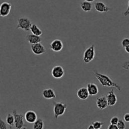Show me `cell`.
Here are the masks:
<instances>
[{
	"instance_id": "obj_1",
	"label": "cell",
	"mask_w": 129,
	"mask_h": 129,
	"mask_svg": "<svg viewBox=\"0 0 129 129\" xmlns=\"http://www.w3.org/2000/svg\"><path fill=\"white\" fill-rule=\"evenodd\" d=\"M93 73H94V75L96 79L99 81V82L102 86L106 87H115L118 91H121L120 86L117 84L116 82H113L112 78L108 77V75L102 74V73H99L96 70L93 71Z\"/></svg>"
},
{
	"instance_id": "obj_2",
	"label": "cell",
	"mask_w": 129,
	"mask_h": 129,
	"mask_svg": "<svg viewBox=\"0 0 129 129\" xmlns=\"http://www.w3.org/2000/svg\"><path fill=\"white\" fill-rule=\"evenodd\" d=\"M53 104H54V118L57 120L59 116L64 115L68 108V104L62 102H55V101H54Z\"/></svg>"
},
{
	"instance_id": "obj_3",
	"label": "cell",
	"mask_w": 129,
	"mask_h": 129,
	"mask_svg": "<svg viewBox=\"0 0 129 129\" xmlns=\"http://www.w3.org/2000/svg\"><path fill=\"white\" fill-rule=\"evenodd\" d=\"M95 58V46L92 44L88 47L84 52L83 54V61L85 63L91 62Z\"/></svg>"
},
{
	"instance_id": "obj_4",
	"label": "cell",
	"mask_w": 129,
	"mask_h": 129,
	"mask_svg": "<svg viewBox=\"0 0 129 129\" xmlns=\"http://www.w3.org/2000/svg\"><path fill=\"white\" fill-rule=\"evenodd\" d=\"M31 25L32 24H31V20L28 18L21 17L18 19V24L16 28L28 32L30 30V27H31Z\"/></svg>"
},
{
	"instance_id": "obj_5",
	"label": "cell",
	"mask_w": 129,
	"mask_h": 129,
	"mask_svg": "<svg viewBox=\"0 0 129 129\" xmlns=\"http://www.w3.org/2000/svg\"><path fill=\"white\" fill-rule=\"evenodd\" d=\"M13 114L15 117V126L16 129H22L24 127V116L22 114L17 113L15 110H13Z\"/></svg>"
},
{
	"instance_id": "obj_6",
	"label": "cell",
	"mask_w": 129,
	"mask_h": 129,
	"mask_svg": "<svg viewBox=\"0 0 129 129\" xmlns=\"http://www.w3.org/2000/svg\"><path fill=\"white\" fill-rule=\"evenodd\" d=\"M11 9V4L8 2H3L0 5V16L6 17L10 14Z\"/></svg>"
},
{
	"instance_id": "obj_7",
	"label": "cell",
	"mask_w": 129,
	"mask_h": 129,
	"mask_svg": "<svg viewBox=\"0 0 129 129\" xmlns=\"http://www.w3.org/2000/svg\"><path fill=\"white\" fill-rule=\"evenodd\" d=\"M51 74L54 78H61L65 74V71L62 67L60 65H57L53 67L51 71Z\"/></svg>"
},
{
	"instance_id": "obj_8",
	"label": "cell",
	"mask_w": 129,
	"mask_h": 129,
	"mask_svg": "<svg viewBox=\"0 0 129 129\" xmlns=\"http://www.w3.org/2000/svg\"><path fill=\"white\" fill-rule=\"evenodd\" d=\"M31 49L33 53L36 55H40V54H44L46 51L45 47L41 42L31 44Z\"/></svg>"
},
{
	"instance_id": "obj_9",
	"label": "cell",
	"mask_w": 129,
	"mask_h": 129,
	"mask_svg": "<svg viewBox=\"0 0 129 129\" xmlns=\"http://www.w3.org/2000/svg\"><path fill=\"white\" fill-rule=\"evenodd\" d=\"M96 106L99 110H103L107 108L108 106V102H107V97L105 96H102L97 97L96 101Z\"/></svg>"
},
{
	"instance_id": "obj_10",
	"label": "cell",
	"mask_w": 129,
	"mask_h": 129,
	"mask_svg": "<svg viewBox=\"0 0 129 129\" xmlns=\"http://www.w3.org/2000/svg\"><path fill=\"white\" fill-rule=\"evenodd\" d=\"M24 118L25 121L28 123H34L35 121L37 120V115L35 111L29 110L25 113Z\"/></svg>"
},
{
	"instance_id": "obj_11",
	"label": "cell",
	"mask_w": 129,
	"mask_h": 129,
	"mask_svg": "<svg viewBox=\"0 0 129 129\" xmlns=\"http://www.w3.org/2000/svg\"><path fill=\"white\" fill-rule=\"evenodd\" d=\"M50 48L54 52H60L63 48V43L59 39H55L50 44Z\"/></svg>"
},
{
	"instance_id": "obj_12",
	"label": "cell",
	"mask_w": 129,
	"mask_h": 129,
	"mask_svg": "<svg viewBox=\"0 0 129 129\" xmlns=\"http://www.w3.org/2000/svg\"><path fill=\"white\" fill-rule=\"evenodd\" d=\"M106 97H107L108 106H113L114 105H115L116 103H117V95H116L115 93L114 92L113 89H112L110 92H108V93L107 94Z\"/></svg>"
},
{
	"instance_id": "obj_13",
	"label": "cell",
	"mask_w": 129,
	"mask_h": 129,
	"mask_svg": "<svg viewBox=\"0 0 129 129\" xmlns=\"http://www.w3.org/2000/svg\"><path fill=\"white\" fill-rule=\"evenodd\" d=\"M94 8L98 12L100 13H107L110 11L112 9L107 6L102 1H98L94 4Z\"/></svg>"
},
{
	"instance_id": "obj_14",
	"label": "cell",
	"mask_w": 129,
	"mask_h": 129,
	"mask_svg": "<svg viewBox=\"0 0 129 129\" xmlns=\"http://www.w3.org/2000/svg\"><path fill=\"white\" fill-rule=\"evenodd\" d=\"M86 88L87 89H88L89 94L90 95V96H96V94H98L99 89H98V86H97V85L95 84L94 83H93V82L88 83V84H87Z\"/></svg>"
},
{
	"instance_id": "obj_15",
	"label": "cell",
	"mask_w": 129,
	"mask_h": 129,
	"mask_svg": "<svg viewBox=\"0 0 129 129\" xmlns=\"http://www.w3.org/2000/svg\"><path fill=\"white\" fill-rule=\"evenodd\" d=\"M42 96L46 99H54L56 97V94H55V91L54 89L51 88H48L46 89H44L42 91Z\"/></svg>"
},
{
	"instance_id": "obj_16",
	"label": "cell",
	"mask_w": 129,
	"mask_h": 129,
	"mask_svg": "<svg viewBox=\"0 0 129 129\" xmlns=\"http://www.w3.org/2000/svg\"><path fill=\"white\" fill-rule=\"evenodd\" d=\"M89 94L88 89L86 87H81L77 91V96L81 100H86L88 98Z\"/></svg>"
},
{
	"instance_id": "obj_17",
	"label": "cell",
	"mask_w": 129,
	"mask_h": 129,
	"mask_svg": "<svg viewBox=\"0 0 129 129\" xmlns=\"http://www.w3.org/2000/svg\"><path fill=\"white\" fill-rule=\"evenodd\" d=\"M26 39L31 44H37V43L40 42L42 41V39L40 36H37L33 34H28L26 37Z\"/></svg>"
},
{
	"instance_id": "obj_18",
	"label": "cell",
	"mask_w": 129,
	"mask_h": 129,
	"mask_svg": "<svg viewBox=\"0 0 129 129\" xmlns=\"http://www.w3.org/2000/svg\"><path fill=\"white\" fill-rule=\"evenodd\" d=\"M30 31H31V34H34L37 36H41L43 34V32L42 30H40L39 28V27L35 24H32L30 27Z\"/></svg>"
},
{
	"instance_id": "obj_19",
	"label": "cell",
	"mask_w": 129,
	"mask_h": 129,
	"mask_svg": "<svg viewBox=\"0 0 129 129\" xmlns=\"http://www.w3.org/2000/svg\"><path fill=\"white\" fill-rule=\"evenodd\" d=\"M81 8L82 10L85 12H89L92 10V4L91 3L88 2V1H83L81 3Z\"/></svg>"
},
{
	"instance_id": "obj_20",
	"label": "cell",
	"mask_w": 129,
	"mask_h": 129,
	"mask_svg": "<svg viewBox=\"0 0 129 129\" xmlns=\"http://www.w3.org/2000/svg\"><path fill=\"white\" fill-rule=\"evenodd\" d=\"M44 122L41 118H39L35 121L33 125V129H44Z\"/></svg>"
},
{
	"instance_id": "obj_21",
	"label": "cell",
	"mask_w": 129,
	"mask_h": 129,
	"mask_svg": "<svg viewBox=\"0 0 129 129\" xmlns=\"http://www.w3.org/2000/svg\"><path fill=\"white\" fill-rule=\"evenodd\" d=\"M6 123L10 126H14L15 125V117L11 113H8L6 116Z\"/></svg>"
},
{
	"instance_id": "obj_22",
	"label": "cell",
	"mask_w": 129,
	"mask_h": 129,
	"mask_svg": "<svg viewBox=\"0 0 129 129\" xmlns=\"http://www.w3.org/2000/svg\"><path fill=\"white\" fill-rule=\"evenodd\" d=\"M92 125H93V126H94V128L100 129L103 126V125H104V123L101 122V121H94V122H93Z\"/></svg>"
},
{
	"instance_id": "obj_23",
	"label": "cell",
	"mask_w": 129,
	"mask_h": 129,
	"mask_svg": "<svg viewBox=\"0 0 129 129\" xmlns=\"http://www.w3.org/2000/svg\"><path fill=\"white\" fill-rule=\"evenodd\" d=\"M117 125V126H118V129H125L126 128L125 123L122 120H119V121H118Z\"/></svg>"
},
{
	"instance_id": "obj_24",
	"label": "cell",
	"mask_w": 129,
	"mask_h": 129,
	"mask_svg": "<svg viewBox=\"0 0 129 129\" xmlns=\"http://www.w3.org/2000/svg\"><path fill=\"white\" fill-rule=\"evenodd\" d=\"M118 121H119V118L117 116H113L111 118L110 120V124L112 125H117Z\"/></svg>"
},
{
	"instance_id": "obj_25",
	"label": "cell",
	"mask_w": 129,
	"mask_h": 129,
	"mask_svg": "<svg viewBox=\"0 0 129 129\" xmlns=\"http://www.w3.org/2000/svg\"><path fill=\"white\" fill-rule=\"evenodd\" d=\"M0 129H8L7 125L0 117Z\"/></svg>"
},
{
	"instance_id": "obj_26",
	"label": "cell",
	"mask_w": 129,
	"mask_h": 129,
	"mask_svg": "<svg viewBox=\"0 0 129 129\" xmlns=\"http://www.w3.org/2000/svg\"><path fill=\"white\" fill-rule=\"evenodd\" d=\"M128 45H129V38H125L122 40V46L125 48Z\"/></svg>"
},
{
	"instance_id": "obj_27",
	"label": "cell",
	"mask_w": 129,
	"mask_h": 129,
	"mask_svg": "<svg viewBox=\"0 0 129 129\" xmlns=\"http://www.w3.org/2000/svg\"><path fill=\"white\" fill-rule=\"evenodd\" d=\"M122 69L125 70H129V61L125 62L122 65Z\"/></svg>"
},
{
	"instance_id": "obj_28",
	"label": "cell",
	"mask_w": 129,
	"mask_h": 129,
	"mask_svg": "<svg viewBox=\"0 0 129 129\" xmlns=\"http://www.w3.org/2000/svg\"><path fill=\"white\" fill-rule=\"evenodd\" d=\"M123 120L125 122H129V113L125 114L123 116Z\"/></svg>"
},
{
	"instance_id": "obj_29",
	"label": "cell",
	"mask_w": 129,
	"mask_h": 129,
	"mask_svg": "<svg viewBox=\"0 0 129 129\" xmlns=\"http://www.w3.org/2000/svg\"><path fill=\"white\" fill-rule=\"evenodd\" d=\"M107 129H118V128L117 125H112V124H110V125L108 126V128Z\"/></svg>"
},
{
	"instance_id": "obj_30",
	"label": "cell",
	"mask_w": 129,
	"mask_h": 129,
	"mask_svg": "<svg viewBox=\"0 0 129 129\" xmlns=\"http://www.w3.org/2000/svg\"><path fill=\"white\" fill-rule=\"evenodd\" d=\"M123 15L125 16H127L129 15V0L128 2V6H127V9L126 10V11L123 13Z\"/></svg>"
},
{
	"instance_id": "obj_31",
	"label": "cell",
	"mask_w": 129,
	"mask_h": 129,
	"mask_svg": "<svg viewBox=\"0 0 129 129\" xmlns=\"http://www.w3.org/2000/svg\"><path fill=\"white\" fill-rule=\"evenodd\" d=\"M125 51L127 53H129V45L125 47Z\"/></svg>"
},
{
	"instance_id": "obj_32",
	"label": "cell",
	"mask_w": 129,
	"mask_h": 129,
	"mask_svg": "<svg viewBox=\"0 0 129 129\" xmlns=\"http://www.w3.org/2000/svg\"><path fill=\"white\" fill-rule=\"evenodd\" d=\"M88 129H94V126H93V125H90L88 126Z\"/></svg>"
},
{
	"instance_id": "obj_33",
	"label": "cell",
	"mask_w": 129,
	"mask_h": 129,
	"mask_svg": "<svg viewBox=\"0 0 129 129\" xmlns=\"http://www.w3.org/2000/svg\"><path fill=\"white\" fill-rule=\"evenodd\" d=\"M84 1H88V2H89V3H92V2H93L94 0H84Z\"/></svg>"
},
{
	"instance_id": "obj_34",
	"label": "cell",
	"mask_w": 129,
	"mask_h": 129,
	"mask_svg": "<svg viewBox=\"0 0 129 129\" xmlns=\"http://www.w3.org/2000/svg\"><path fill=\"white\" fill-rule=\"evenodd\" d=\"M10 129H13V128H12V127H11V126H10Z\"/></svg>"
},
{
	"instance_id": "obj_35",
	"label": "cell",
	"mask_w": 129,
	"mask_h": 129,
	"mask_svg": "<svg viewBox=\"0 0 129 129\" xmlns=\"http://www.w3.org/2000/svg\"><path fill=\"white\" fill-rule=\"evenodd\" d=\"M94 129H96V128H94Z\"/></svg>"
}]
</instances>
